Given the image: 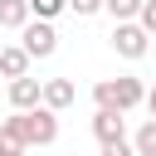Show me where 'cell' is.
I'll use <instances>...</instances> for the list:
<instances>
[{
	"label": "cell",
	"mask_w": 156,
	"mask_h": 156,
	"mask_svg": "<svg viewBox=\"0 0 156 156\" xmlns=\"http://www.w3.org/2000/svg\"><path fill=\"white\" fill-rule=\"evenodd\" d=\"M146 112L156 117V88H146Z\"/></svg>",
	"instance_id": "17"
},
{
	"label": "cell",
	"mask_w": 156,
	"mask_h": 156,
	"mask_svg": "<svg viewBox=\"0 0 156 156\" xmlns=\"http://www.w3.org/2000/svg\"><path fill=\"white\" fill-rule=\"evenodd\" d=\"M68 10V0H29V15L34 20H54V15H63Z\"/></svg>",
	"instance_id": "13"
},
{
	"label": "cell",
	"mask_w": 156,
	"mask_h": 156,
	"mask_svg": "<svg viewBox=\"0 0 156 156\" xmlns=\"http://www.w3.org/2000/svg\"><path fill=\"white\" fill-rule=\"evenodd\" d=\"M112 49L122 54V58H146V49H151V34L141 29V20H117V29H112Z\"/></svg>",
	"instance_id": "3"
},
{
	"label": "cell",
	"mask_w": 156,
	"mask_h": 156,
	"mask_svg": "<svg viewBox=\"0 0 156 156\" xmlns=\"http://www.w3.org/2000/svg\"><path fill=\"white\" fill-rule=\"evenodd\" d=\"M29 24V0H0V29H24Z\"/></svg>",
	"instance_id": "9"
},
{
	"label": "cell",
	"mask_w": 156,
	"mask_h": 156,
	"mask_svg": "<svg viewBox=\"0 0 156 156\" xmlns=\"http://www.w3.org/2000/svg\"><path fill=\"white\" fill-rule=\"evenodd\" d=\"M0 73H5V78H20V73H29V49H24V44H10V49H0Z\"/></svg>",
	"instance_id": "8"
},
{
	"label": "cell",
	"mask_w": 156,
	"mask_h": 156,
	"mask_svg": "<svg viewBox=\"0 0 156 156\" xmlns=\"http://www.w3.org/2000/svg\"><path fill=\"white\" fill-rule=\"evenodd\" d=\"M44 102V78H29V73H20V78H10V107H39Z\"/></svg>",
	"instance_id": "5"
},
{
	"label": "cell",
	"mask_w": 156,
	"mask_h": 156,
	"mask_svg": "<svg viewBox=\"0 0 156 156\" xmlns=\"http://www.w3.org/2000/svg\"><path fill=\"white\" fill-rule=\"evenodd\" d=\"M10 122L20 127V136H24L29 146H54V141H58V112L44 107V102H39V107H24V112L15 107Z\"/></svg>",
	"instance_id": "1"
},
{
	"label": "cell",
	"mask_w": 156,
	"mask_h": 156,
	"mask_svg": "<svg viewBox=\"0 0 156 156\" xmlns=\"http://www.w3.org/2000/svg\"><path fill=\"white\" fill-rule=\"evenodd\" d=\"M132 146H136V156H156V117H146V122L136 127Z\"/></svg>",
	"instance_id": "11"
},
{
	"label": "cell",
	"mask_w": 156,
	"mask_h": 156,
	"mask_svg": "<svg viewBox=\"0 0 156 156\" xmlns=\"http://www.w3.org/2000/svg\"><path fill=\"white\" fill-rule=\"evenodd\" d=\"M24 151H29V141H24L20 127L5 117V122H0V156H24Z\"/></svg>",
	"instance_id": "10"
},
{
	"label": "cell",
	"mask_w": 156,
	"mask_h": 156,
	"mask_svg": "<svg viewBox=\"0 0 156 156\" xmlns=\"http://www.w3.org/2000/svg\"><path fill=\"white\" fill-rule=\"evenodd\" d=\"M93 136H98V141H117V136H127V112H117V107H98V112H93Z\"/></svg>",
	"instance_id": "6"
},
{
	"label": "cell",
	"mask_w": 156,
	"mask_h": 156,
	"mask_svg": "<svg viewBox=\"0 0 156 156\" xmlns=\"http://www.w3.org/2000/svg\"><path fill=\"white\" fill-rule=\"evenodd\" d=\"M73 98H78V88L68 78H44V107L63 112V107H73Z\"/></svg>",
	"instance_id": "7"
},
{
	"label": "cell",
	"mask_w": 156,
	"mask_h": 156,
	"mask_svg": "<svg viewBox=\"0 0 156 156\" xmlns=\"http://www.w3.org/2000/svg\"><path fill=\"white\" fill-rule=\"evenodd\" d=\"M136 20H141L146 34H156V0H141V15H136Z\"/></svg>",
	"instance_id": "16"
},
{
	"label": "cell",
	"mask_w": 156,
	"mask_h": 156,
	"mask_svg": "<svg viewBox=\"0 0 156 156\" xmlns=\"http://www.w3.org/2000/svg\"><path fill=\"white\" fill-rule=\"evenodd\" d=\"M102 10H107L112 20H136V15H141V0H102Z\"/></svg>",
	"instance_id": "12"
},
{
	"label": "cell",
	"mask_w": 156,
	"mask_h": 156,
	"mask_svg": "<svg viewBox=\"0 0 156 156\" xmlns=\"http://www.w3.org/2000/svg\"><path fill=\"white\" fill-rule=\"evenodd\" d=\"M93 102H98V107L132 112V107L146 102V88H141V78H132V73H122V78H102V83L93 88Z\"/></svg>",
	"instance_id": "2"
},
{
	"label": "cell",
	"mask_w": 156,
	"mask_h": 156,
	"mask_svg": "<svg viewBox=\"0 0 156 156\" xmlns=\"http://www.w3.org/2000/svg\"><path fill=\"white\" fill-rule=\"evenodd\" d=\"M20 34H24L29 58H49V54L58 49V29H54V20H34V15H29V24H24Z\"/></svg>",
	"instance_id": "4"
},
{
	"label": "cell",
	"mask_w": 156,
	"mask_h": 156,
	"mask_svg": "<svg viewBox=\"0 0 156 156\" xmlns=\"http://www.w3.org/2000/svg\"><path fill=\"white\" fill-rule=\"evenodd\" d=\"M68 10H73L78 20H88V15H98V10H102V0H68Z\"/></svg>",
	"instance_id": "15"
},
{
	"label": "cell",
	"mask_w": 156,
	"mask_h": 156,
	"mask_svg": "<svg viewBox=\"0 0 156 156\" xmlns=\"http://www.w3.org/2000/svg\"><path fill=\"white\" fill-rule=\"evenodd\" d=\"M98 146H102L98 156H136V146H132L127 136H117V141H98Z\"/></svg>",
	"instance_id": "14"
}]
</instances>
